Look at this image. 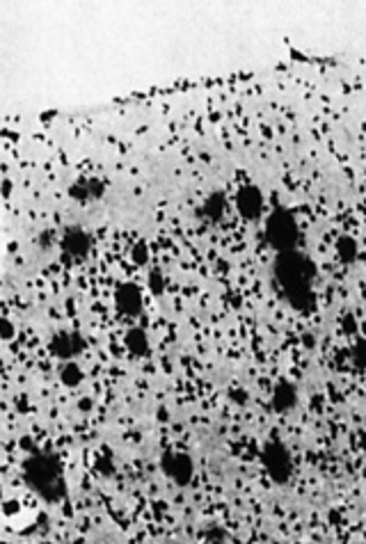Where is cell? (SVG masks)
Listing matches in <instances>:
<instances>
[{"instance_id": "cell-17", "label": "cell", "mask_w": 366, "mask_h": 544, "mask_svg": "<svg viewBox=\"0 0 366 544\" xmlns=\"http://www.w3.org/2000/svg\"><path fill=\"white\" fill-rule=\"evenodd\" d=\"M147 286H149V293L151 295H162V290H165V277H162L160 270H149Z\"/></svg>"}, {"instance_id": "cell-1", "label": "cell", "mask_w": 366, "mask_h": 544, "mask_svg": "<svg viewBox=\"0 0 366 544\" xmlns=\"http://www.w3.org/2000/svg\"><path fill=\"white\" fill-rule=\"evenodd\" d=\"M273 275L289 307L302 311V314H307V311L316 307V265L307 254H302L297 249L277 254L273 263Z\"/></svg>"}, {"instance_id": "cell-6", "label": "cell", "mask_w": 366, "mask_h": 544, "mask_svg": "<svg viewBox=\"0 0 366 544\" xmlns=\"http://www.w3.org/2000/svg\"><path fill=\"white\" fill-rule=\"evenodd\" d=\"M60 251H62V261L76 265L80 261H85L92 251V238L83 227H66L60 236Z\"/></svg>"}, {"instance_id": "cell-19", "label": "cell", "mask_w": 366, "mask_h": 544, "mask_svg": "<svg viewBox=\"0 0 366 544\" xmlns=\"http://www.w3.org/2000/svg\"><path fill=\"white\" fill-rule=\"evenodd\" d=\"M14 334H16L14 323H12L10 318H3V327H0V336H3V341H12Z\"/></svg>"}, {"instance_id": "cell-16", "label": "cell", "mask_w": 366, "mask_h": 544, "mask_svg": "<svg viewBox=\"0 0 366 544\" xmlns=\"http://www.w3.org/2000/svg\"><path fill=\"white\" fill-rule=\"evenodd\" d=\"M149 245L145 240H138V243H133L131 245V261L138 265V268H145V265H149Z\"/></svg>"}, {"instance_id": "cell-12", "label": "cell", "mask_w": 366, "mask_h": 544, "mask_svg": "<svg viewBox=\"0 0 366 544\" xmlns=\"http://www.w3.org/2000/svg\"><path fill=\"white\" fill-rule=\"evenodd\" d=\"M124 345H126V350L131 352L133 357H147L149 355V336H147V332L142 330V327H131L124 334Z\"/></svg>"}, {"instance_id": "cell-13", "label": "cell", "mask_w": 366, "mask_h": 544, "mask_svg": "<svg viewBox=\"0 0 366 544\" xmlns=\"http://www.w3.org/2000/svg\"><path fill=\"white\" fill-rule=\"evenodd\" d=\"M227 213V197L225 193H211L202 203V215L206 217L208 222H218L222 220Z\"/></svg>"}, {"instance_id": "cell-3", "label": "cell", "mask_w": 366, "mask_h": 544, "mask_svg": "<svg viewBox=\"0 0 366 544\" xmlns=\"http://www.w3.org/2000/svg\"><path fill=\"white\" fill-rule=\"evenodd\" d=\"M263 236H266V243L277 251V254H284V251H295L300 247L302 229H300V224H297L295 215L291 213L289 208L277 206L266 215Z\"/></svg>"}, {"instance_id": "cell-15", "label": "cell", "mask_w": 366, "mask_h": 544, "mask_svg": "<svg viewBox=\"0 0 366 544\" xmlns=\"http://www.w3.org/2000/svg\"><path fill=\"white\" fill-rule=\"evenodd\" d=\"M58 378H60V382L66 386V389H76V386L83 384L85 371H83V366H80L78 362H64V364H60Z\"/></svg>"}, {"instance_id": "cell-20", "label": "cell", "mask_w": 366, "mask_h": 544, "mask_svg": "<svg viewBox=\"0 0 366 544\" xmlns=\"http://www.w3.org/2000/svg\"><path fill=\"white\" fill-rule=\"evenodd\" d=\"M232 400L236 405H247V400H249V393L245 389H234L232 391Z\"/></svg>"}, {"instance_id": "cell-5", "label": "cell", "mask_w": 366, "mask_h": 544, "mask_svg": "<svg viewBox=\"0 0 366 544\" xmlns=\"http://www.w3.org/2000/svg\"><path fill=\"white\" fill-rule=\"evenodd\" d=\"M160 471L176 487H188L195 478V460L186 451H165L160 455Z\"/></svg>"}, {"instance_id": "cell-18", "label": "cell", "mask_w": 366, "mask_h": 544, "mask_svg": "<svg viewBox=\"0 0 366 544\" xmlns=\"http://www.w3.org/2000/svg\"><path fill=\"white\" fill-rule=\"evenodd\" d=\"M350 357H352V364H355L357 369L366 371V338H359V341L352 345Z\"/></svg>"}, {"instance_id": "cell-8", "label": "cell", "mask_w": 366, "mask_h": 544, "mask_svg": "<svg viewBox=\"0 0 366 544\" xmlns=\"http://www.w3.org/2000/svg\"><path fill=\"white\" fill-rule=\"evenodd\" d=\"M236 208H239V215L247 222H256L259 217H263V210H266V197H263V190L254 183H245V186L239 188L236 193Z\"/></svg>"}, {"instance_id": "cell-14", "label": "cell", "mask_w": 366, "mask_h": 544, "mask_svg": "<svg viewBox=\"0 0 366 544\" xmlns=\"http://www.w3.org/2000/svg\"><path fill=\"white\" fill-rule=\"evenodd\" d=\"M334 251H337L339 261L345 263V265H350V263H355L359 258V243L352 236L343 234V236H339L334 240Z\"/></svg>"}, {"instance_id": "cell-4", "label": "cell", "mask_w": 366, "mask_h": 544, "mask_svg": "<svg viewBox=\"0 0 366 544\" xmlns=\"http://www.w3.org/2000/svg\"><path fill=\"white\" fill-rule=\"evenodd\" d=\"M261 467L277 485H289L295 473V462L289 446L280 439H268L261 448Z\"/></svg>"}, {"instance_id": "cell-2", "label": "cell", "mask_w": 366, "mask_h": 544, "mask_svg": "<svg viewBox=\"0 0 366 544\" xmlns=\"http://www.w3.org/2000/svg\"><path fill=\"white\" fill-rule=\"evenodd\" d=\"M23 482L32 494H37L46 506H58L66 499L64 467L56 453L51 451H30L23 460Z\"/></svg>"}, {"instance_id": "cell-7", "label": "cell", "mask_w": 366, "mask_h": 544, "mask_svg": "<svg viewBox=\"0 0 366 544\" xmlns=\"http://www.w3.org/2000/svg\"><path fill=\"white\" fill-rule=\"evenodd\" d=\"M83 350H85V338L83 334H78V332H73V330L58 332V334H53L49 341V352L62 364L76 362V359L83 355Z\"/></svg>"}, {"instance_id": "cell-9", "label": "cell", "mask_w": 366, "mask_h": 544, "mask_svg": "<svg viewBox=\"0 0 366 544\" xmlns=\"http://www.w3.org/2000/svg\"><path fill=\"white\" fill-rule=\"evenodd\" d=\"M142 304H145V295H142V288L138 284L121 282L114 288V307H117L121 316L138 318L142 314Z\"/></svg>"}, {"instance_id": "cell-11", "label": "cell", "mask_w": 366, "mask_h": 544, "mask_svg": "<svg viewBox=\"0 0 366 544\" xmlns=\"http://www.w3.org/2000/svg\"><path fill=\"white\" fill-rule=\"evenodd\" d=\"M297 400H300V393H297V386L291 382V380H280L273 389V398H270V405L277 414H289L297 407Z\"/></svg>"}, {"instance_id": "cell-10", "label": "cell", "mask_w": 366, "mask_h": 544, "mask_svg": "<svg viewBox=\"0 0 366 544\" xmlns=\"http://www.w3.org/2000/svg\"><path fill=\"white\" fill-rule=\"evenodd\" d=\"M106 195V181L99 176H87V179H78L69 186V197L78 203L97 201Z\"/></svg>"}]
</instances>
